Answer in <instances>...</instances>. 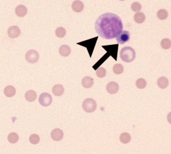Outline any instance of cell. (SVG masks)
I'll return each instance as SVG.
<instances>
[{
    "label": "cell",
    "mask_w": 171,
    "mask_h": 154,
    "mask_svg": "<svg viewBox=\"0 0 171 154\" xmlns=\"http://www.w3.org/2000/svg\"><path fill=\"white\" fill-rule=\"evenodd\" d=\"M95 31L101 38L112 40L116 38L123 30L121 18L113 13H106L99 16L95 23Z\"/></svg>",
    "instance_id": "1"
},
{
    "label": "cell",
    "mask_w": 171,
    "mask_h": 154,
    "mask_svg": "<svg viewBox=\"0 0 171 154\" xmlns=\"http://www.w3.org/2000/svg\"><path fill=\"white\" fill-rule=\"evenodd\" d=\"M120 58L126 62H131L136 58V51L129 46L123 47L120 51Z\"/></svg>",
    "instance_id": "2"
},
{
    "label": "cell",
    "mask_w": 171,
    "mask_h": 154,
    "mask_svg": "<svg viewBox=\"0 0 171 154\" xmlns=\"http://www.w3.org/2000/svg\"><path fill=\"white\" fill-rule=\"evenodd\" d=\"M98 38H99L98 36L94 37V38H91V39L83 41V42H78L77 44L78 45L82 46H83V47L86 48L87 51H88V53H89V54L90 58H91L93 52V51H94V49H95L96 44H97Z\"/></svg>",
    "instance_id": "3"
},
{
    "label": "cell",
    "mask_w": 171,
    "mask_h": 154,
    "mask_svg": "<svg viewBox=\"0 0 171 154\" xmlns=\"http://www.w3.org/2000/svg\"><path fill=\"white\" fill-rule=\"evenodd\" d=\"M83 109L87 113H92L97 109V103L93 98H86L83 103Z\"/></svg>",
    "instance_id": "4"
},
{
    "label": "cell",
    "mask_w": 171,
    "mask_h": 154,
    "mask_svg": "<svg viewBox=\"0 0 171 154\" xmlns=\"http://www.w3.org/2000/svg\"><path fill=\"white\" fill-rule=\"evenodd\" d=\"M39 53L34 50H30L25 54V58L27 60V62L31 63V64H34L37 62L38 60H39Z\"/></svg>",
    "instance_id": "5"
},
{
    "label": "cell",
    "mask_w": 171,
    "mask_h": 154,
    "mask_svg": "<svg viewBox=\"0 0 171 154\" xmlns=\"http://www.w3.org/2000/svg\"><path fill=\"white\" fill-rule=\"evenodd\" d=\"M104 50L107 51V53H109L110 56L114 58L115 60H117V52L118 48H119V44H112V45H107V46H102Z\"/></svg>",
    "instance_id": "6"
},
{
    "label": "cell",
    "mask_w": 171,
    "mask_h": 154,
    "mask_svg": "<svg viewBox=\"0 0 171 154\" xmlns=\"http://www.w3.org/2000/svg\"><path fill=\"white\" fill-rule=\"evenodd\" d=\"M38 101L41 105L43 107H48L52 102V96L47 93H43L40 95Z\"/></svg>",
    "instance_id": "7"
},
{
    "label": "cell",
    "mask_w": 171,
    "mask_h": 154,
    "mask_svg": "<svg viewBox=\"0 0 171 154\" xmlns=\"http://www.w3.org/2000/svg\"><path fill=\"white\" fill-rule=\"evenodd\" d=\"M130 39V32L127 30H122L116 37V41L120 44H123Z\"/></svg>",
    "instance_id": "8"
},
{
    "label": "cell",
    "mask_w": 171,
    "mask_h": 154,
    "mask_svg": "<svg viewBox=\"0 0 171 154\" xmlns=\"http://www.w3.org/2000/svg\"><path fill=\"white\" fill-rule=\"evenodd\" d=\"M7 34L9 37L11 38H18L21 34V30L19 27L16 26H13L9 27L7 30Z\"/></svg>",
    "instance_id": "9"
},
{
    "label": "cell",
    "mask_w": 171,
    "mask_h": 154,
    "mask_svg": "<svg viewBox=\"0 0 171 154\" xmlns=\"http://www.w3.org/2000/svg\"><path fill=\"white\" fill-rule=\"evenodd\" d=\"M119 89V84L115 82H110L106 86L107 91L109 94H115V93L118 92Z\"/></svg>",
    "instance_id": "10"
},
{
    "label": "cell",
    "mask_w": 171,
    "mask_h": 154,
    "mask_svg": "<svg viewBox=\"0 0 171 154\" xmlns=\"http://www.w3.org/2000/svg\"><path fill=\"white\" fill-rule=\"evenodd\" d=\"M64 133L60 129H54L51 132V138L56 141H59L63 138Z\"/></svg>",
    "instance_id": "11"
},
{
    "label": "cell",
    "mask_w": 171,
    "mask_h": 154,
    "mask_svg": "<svg viewBox=\"0 0 171 154\" xmlns=\"http://www.w3.org/2000/svg\"><path fill=\"white\" fill-rule=\"evenodd\" d=\"M15 12L18 17L22 18L27 14L28 10L27 7L24 5H19L16 7L15 10Z\"/></svg>",
    "instance_id": "12"
},
{
    "label": "cell",
    "mask_w": 171,
    "mask_h": 154,
    "mask_svg": "<svg viewBox=\"0 0 171 154\" xmlns=\"http://www.w3.org/2000/svg\"><path fill=\"white\" fill-rule=\"evenodd\" d=\"M52 91L54 95L57 96V97H60V96H62L63 93H64L65 89L62 84H55L54 86L52 87Z\"/></svg>",
    "instance_id": "13"
},
{
    "label": "cell",
    "mask_w": 171,
    "mask_h": 154,
    "mask_svg": "<svg viewBox=\"0 0 171 154\" xmlns=\"http://www.w3.org/2000/svg\"><path fill=\"white\" fill-rule=\"evenodd\" d=\"M72 9L75 12H81L84 9V4L83 1L79 0H75L72 4Z\"/></svg>",
    "instance_id": "14"
},
{
    "label": "cell",
    "mask_w": 171,
    "mask_h": 154,
    "mask_svg": "<svg viewBox=\"0 0 171 154\" xmlns=\"http://www.w3.org/2000/svg\"><path fill=\"white\" fill-rule=\"evenodd\" d=\"M59 54L63 57H67L69 56L71 53V49L69 46L68 45H62L59 48Z\"/></svg>",
    "instance_id": "15"
},
{
    "label": "cell",
    "mask_w": 171,
    "mask_h": 154,
    "mask_svg": "<svg viewBox=\"0 0 171 154\" xmlns=\"http://www.w3.org/2000/svg\"><path fill=\"white\" fill-rule=\"evenodd\" d=\"M110 56V55L109 53L106 52V54H105L103 56H102L100 59H99L98 61L96 62V64L93 66V68L95 70H97L98 68L101 67V64H103V63L106 61V60L109 58V57Z\"/></svg>",
    "instance_id": "16"
},
{
    "label": "cell",
    "mask_w": 171,
    "mask_h": 154,
    "mask_svg": "<svg viewBox=\"0 0 171 154\" xmlns=\"http://www.w3.org/2000/svg\"><path fill=\"white\" fill-rule=\"evenodd\" d=\"M93 83H94V81L90 76H85L82 79L83 87L86 88V89H89V88L91 87L93 85Z\"/></svg>",
    "instance_id": "17"
},
{
    "label": "cell",
    "mask_w": 171,
    "mask_h": 154,
    "mask_svg": "<svg viewBox=\"0 0 171 154\" xmlns=\"http://www.w3.org/2000/svg\"><path fill=\"white\" fill-rule=\"evenodd\" d=\"M37 97V94L34 90H29L25 94V98H26V101H28V102H33L36 100V98Z\"/></svg>",
    "instance_id": "18"
},
{
    "label": "cell",
    "mask_w": 171,
    "mask_h": 154,
    "mask_svg": "<svg viewBox=\"0 0 171 154\" xmlns=\"http://www.w3.org/2000/svg\"><path fill=\"white\" fill-rule=\"evenodd\" d=\"M157 84L158 86L161 88V89H166V88L169 86V80L167 78V77L162 76L160 77L158 79V81H157Z\"/></svg>",
    "instance_id": "19"
},
{
    "label": "cell",
    "mask_w": 171,
    "mask_h": 154,
    "mask_svg": "<svg viewBox=\"0 0 171 154\" xmlns=\"http://www.w3.org/2000/svg\"><path fill=\"white\" fill-rule=\"evenodd\" d=\"M16 89L13 86H7L4 89V95L7 97H12L16 95Z\"/></svg>",
    "instance_id": "20"
},
{
    "label": "cell",
    "mask_w": 171,
    "mask_h": 154,
    "mask_svg": "<svg viewBox=\"0 0 171 154\" xmlns=\"http://www.w3.org/2000/svg\"><path fill=\"white\" fill-rule=\"evenodd\" d=\"M134 21L137 24H142L146 20V16L144 13L142 12H137L134 15Z\"/></svg>",
    "instance_id": "21"
},
{
    "label": "cell",
    "mask_w": 171,
    "mask_h": 154,
    "mask_svg": "<svg viewBox=\"0 0 171 154\" xmlns=\"http://www.w3.org/2000/svg\"><path fill=\"white\" fill-rule=\"evenodd\" d=\"M169 16V13H168L167 11L164 9H161L159 10L158 12H157V17L158 19L161 20H166Z\"/></svg>",
    "instance_id": "22"
},
{
    "label": "cell",
    "mask_w": 171,
    "mask_h": 154,
    "mask_svg": "<svg viewBox=\"0 0 171 154\" xmlns=\"http://www.w3.org/2000/svg\"><path fill=\"white\" fill-rule=\"evenodd\" d=\"M67 34V31H66L65 28L63 27H57V30H55V34L59 38H62L65 37Z\"/></svg>",
    "instance_id": "23"
},
{
    "label": "cell",
    "mask_w": 171,
    "mask_h": 154,
    "mask_svg": "<svg viewBox=\"0 0 171 154\" xmlns=\"http://www.w3.org/2000/svg\"><path fill=\"white\" fill-rule=\"evenodd\" d=\"M7 140L11 144H16L19 140L18 135L16 133H11L8 135Z\"/></svg>",
    "instance_id": "24"
},
{
    "label": "cell",
    "mask_w": 171,
    "mask_h": 154,
    "mask_svg": "<svg viewBox=\"0 0 171 154\" xmlns=\"http://www.w3.org/2000/svg\"><path fill=\"white\" fill-rule=\"evenodd\" d=\"M120 139V141L123 143V144H128L131 141V136L128 133H123L121 134Z\"/></svg>",
    "instance_id": "25"
},
{
    "label": "cell",
    "mask_w": 171,
    "mask_h": 154,
    "mask_svg": "<svg viewBox=\"0 0 171 154\" xmlns=\"http://www.w3.org/2000/svg\"><path fill=\"white\" fill-rule=\"evenodd\" d=\"M123 66L121 64H115L113 67V72L116 75H120L123 72Z\"/></svg>",
    "instance_id": "26"
},
{
    "label": "cell",
    "mask_w": 171,
    "mask_h": 154,
    "mask_svg": "<svg viewBox=\"0 0 171 154\" xmlns=\"http://www.w3.org/2000/svg\"><path fill=\"white\" fill-rule=\"evenodd\" d=\"M161 47L164 49V50H168L169 49L171 46V42L169 38H164V39L162 40L161 43Z\"/></svg>",
    "instance_id": "27"
},
{
    "label": "cell",
    "mask_w": 171,
    "mask_h": 154,
    "mask_svg": "<svg viewBox=\"0 0 171 154\" xmlns=\"http://www.w3.org/2000/svg\"><path fill=\"white\" fill-rule=\"evenodd\" d=\"M136 87L138 88V89H144V88L146 87V80L144 78H139L136 81Z\"/></svg>",
    "instance_id": "28"
},
{
    "label": "cell",
    "mask_w": 171,
    "mask_h": 154,
    "mask_svg": "<svg viewBox=\"0 0 171 154\" xmlns=\"http://www.w3.org/2000/svg\"><path fill=\"white\" fill-rule=\"evenodd\" d=\"M40 137L37 134H32L30 136L29 141L32 144H38L40 142Z\"/></svg>",
    "instance_id": "29"
},
{
    "label": "cell",
    "mask_w": 171,
    "mask_h": 154,
    "mask_svg": "<svg viewBox=\"0 0 171 154\" xmlns=\"http://www.w3.org/2000/svg\"><path fill=\"white\" fill-rule=\"evenodd\" d=\"M106 70L103 67H99L98 69L96 70V75L99 78H103L106 75Z\"/></svg>",
    "instance_id": "30"
},
{
    "label": "cell",
    "mask_w": 171,
    "mask_h": 154,
    "mask_svg": "<svg viewBox=\"0 0 171 154\" xmlns=\"http://www.w3.org/2000/svg\"><path fill=\"white\" fill-rule=\"evenodd\" d=\"M131 9L132 11H134V12H139L142 9V5L138 1L134 2L132 3V4L131 5Z\"/></svg>",
    "instance_id": "31"
}]
</instances>
